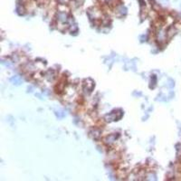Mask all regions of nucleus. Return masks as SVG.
<instances>
[{"mask_svg": "<svg viewBox=\"0 0 181 181\" xmlns=\"http://www.w3.org/2000/svg\"><path fill=\"white\" fill-rule=\"evenodd\" d=\"M155 36H156V40L158 41L160 43H162L168 38V32H167V30H165L161 26H158L157 30H156Z\"/></svg>", "mask_w": 181, "mask_h": 181, "instance_id": "1", "label": "nucleus"}, {"mask_svg": "<svg viewBox=\"0 0 181 181\" xmlns=\"http://www.w3.org/2000/svg\"><path fill=\"white\" fill-rule=\"evenodd\" d=\"M76 95V90L73 86H67L64 90V99L67 101H74V97Z\"/></svg>", "mask_w": 181, "mask_h": 181, "instance_id": "2", "label": "nucleus"}, {"mask_svg": "<svg viewBox=\"0 0 181 181\" xmlns=\"http://www.w3.org/2000/svg\"><path fill=\"white\" fill-rule=\"evenodd\" d=\"M122 115H123V112L121 111H114L105 116V121H109V122L119 121L122 117Z\"/></svg>", "mask_w": 181, "mask_h": 181, "instance_id": "3", "label": "nucleus"}, {"mask_svg": "<svg viewBox=\"0 0 181 181\" xmlns=\"http://www.w3.org/2000/svg\"><path fill=\"white\" fill-rule=\"evenodd\" d=\"M88 14V17H90L91 20H97V19H100L101 17V11L99 10L98 8L96 7H92L88 10L87 12Z\"/></svg>", "mask_w": 181, "mask_h": 181, "instance_id": "4", "label": "nucleus"}, {"mask_svg": "<svg viewBox=\"0 0 181 181\" xmlns=\"http://www.w3.org/2000/svg\"><path fill=\"white\" fill-rule=\"evenodd\" d=\"M93 88H94V82H93V81L90 80V79L85 80L83 85H82V91H83L84 93H86V94L91 93L92 92Z\"/></svg>", "mask_w": 181, "mask_h": 181, "instance_id": "5", "label": "nucleus"}, {"mask_svg": "<svg viewBox=\"0 0 181 181\" xmlns=\"http://www.w3.org/2000/svg\"><path fill=\"white\" fill-rule=\"evenodd\" d=\"M119 137H120V134H119V133H112V134H110V135L106 136V137L104 138L103 141H104V143H105L106 145L111 146V145L114 144L116 141H118Z\"/></svg>", "mask_w": 181, "mask_h": 181, "instance_id": "6", "label": "nucleus"}, {"mask_svg": "<svg viewBox=\"0 0 181 181\" xmlns=\"http://www.w3.org/2000/svg\"><path fill=\"white\" fill-rule=\"evenodd\" d=\"M57 76V73L56 71H55L54 69H50V70H47L44 74V77L46 80H48L49 81H53L56 78Z\"/></svg>", "mask_w": 181, "mask_h": 181, "instance_id": "7", "label": "nucleus"}, {"mask_svg": "<svg viewBox=\"0 0 181 181\" xmlns=\"http://www.w3.org/2000/svg\"><path fill=\"white\" fill-rule=\"evenodd\" d=\"M89 134H90V136H91L93 140H98V139H100V137H101V131L100 129L94 128V129H92V130L90 131Z\"/></svg>", "mask_w": 181, "mask_h": 181, "instance_id": "8", "label": "nucleus"}, {"mask_svg": "<svg viewBox=\"0 0 181 181\" xmlns=\"http://www.w3.org/2000/svg\"><path fill=\"white\" fill-rule=\"evenodd\" d=\"M116 12L120 17H123L127 14V8L123 6V5H117L116 6Z\"/></svg>", "mask_w": 181, "mask_h": 181, "instance_id": "9", "label": "nucleus"}, {"mask_svg": "<svg viewBox=\"0 0 181 181\" xmlns=\"http://www.w3.org/2000/svg\"><path fill=\"white\" fill-rule=\"evenodd\" d=\"M10 81H11V82L13 83V84H15V85H20L21 83L23 82V80L21 79V77H19V76H13L11 79H10Z\"/></svg>", "mask_w": 181, "mask_h": 181, "instance_id": "10", "label": "nucleus"}, {"mask_svg": "<svg viewBox=\"0 0 181 181\" xmlns=\"http://www.w3.org/2000/svg\"><path fill=\"white\" fill-rule=\"evenodd\" d=\"M82 3H83V0H71V4H72L73 7H74V8L79 7L80 6L82 5Z\"/></svg>", "mask_w": 181, "mask_h": 181, "instance_id": "11", "label": "nucleus"}, {"mask_svg": "<svg viewBox=\"0 0 181 181\" xmlns=\"http://www.w3.org/2000/svg\"><path fill=\"white\" fill-rule=\"evenodd\" d=\"M55 114H56V116H57L59 119H62V118L65 116V113H64L62 111H55Z\"/></svg>", "mask_w": 181, "mask_h": 181, "instance_id": "12", "label": "nucleus"}, {"mask_svg": "<svg viewBox=\"0 0 181 181\" xmlns=\"http://www.w3.org/2000/svg\"><path fill=\"white\" fill-rule=\"evenodd\" d=\"M58 1H59V2H61V3H63V2H64L65 0H58Z\"/></svg>", "mask_w": 181, "mask_h": 181, "instance_id": "13", "label": "nucleus"}]
</instances>
